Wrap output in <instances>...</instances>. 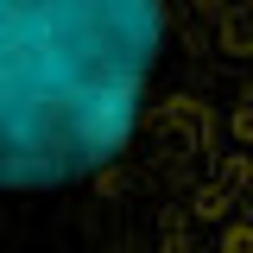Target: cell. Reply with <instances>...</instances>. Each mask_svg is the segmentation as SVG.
<instances>
[{"label":"cell","mask_w":253,"mask_h":253,"mask_svg":"<svg viewBox=\"0 0 253 253\" xmlns=\"http://www.w3.org/2000/svg\"><path fill=\"white\" fill-rule=\"evenodd\" d=\"M89 253H253V6H190L177 83Z\"/></svg>","instance_id":"obj_2"},{"label":"cell","mask_w":253,"mask_h":253,"mask_svg":"<svg viewBox=\"0 0 253 253\" xmlns=\"http://www.w3.org/2000/svg\"><path fill=\"white\" fill-rule=\"evenodd\" d=\"M190 6L6 0L0 6V177L13 203L108 196L139 165L177 83Z\"/></svg>","instance_id":"obj_1"}]
</instances>
